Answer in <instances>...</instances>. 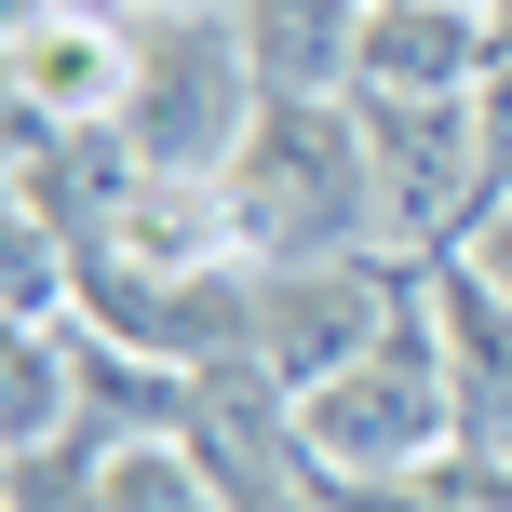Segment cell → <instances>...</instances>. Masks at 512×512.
Here are the masks:
<instances>
[{
    "instance_id": "cell-1",
    "label": "cell",
    "mask_w": 512,
    "mask_h": 512,
    "mask_svg": "<svg viewBox=\"0 0 512 512\" xmlns=\"http://www.w3.org/2000/svg\"><path fill=\"white\" fill-rule=\"evenodd\" d=\"M230 243L270 256V270H310V256L351 243V216L378 203V149H351L324 95H270V122L230 149Z\"/></svg>"
},
{
    "instance_id": "cell-2",
    "label": "cell",
    "mask_w": 512,
    "mask_h": 512,
    "mask_svg": "<svg viewBox=\"0 0 512 512\" xmlns=\"http://www.w3.org/2000/svg\"><path fill=\"white\" fill-rule=\"evenodd\" d=\"M297 432H310V459H337V472L432 459V445H445V364H432V337L391 324L364 364H337L324 391H297Z\"/></svg>"
},
{
    "instance_id": "cell-3",
    "label": "cell",
    "mask_w": 512,
    "mask_h": 512,
    "mask_svg": "<svg viewBox=\"0 0 512 512\" xmlns=\"http://www.w3.org/2000/svg\"><path fill=\"white\" fill-rule=\"evenodd\" d=\"M364 149H378V216L405 243H445V203H459V162H472V108L459 95H378Z\"/></svg>"
},
{
    "instance_id": "cell-4",
    "label": "cell",
    "mask_w": 512,
    "mask_h": 512,
    "mask_svg": "<svg viewBox=\"0 0 512 512\" xmlns=\"http://www.w3.org/2000/svg\"><path fill=\"white\" fill-rule=\"evenodd\" d=\"M230 27L270 95H324L337 54H351V0H230Z\"/></svg>"
}]
</instances>
